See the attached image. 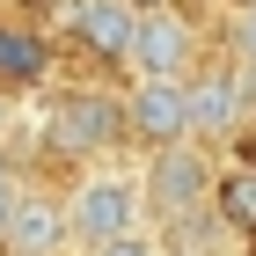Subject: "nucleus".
<instances>
[{
	"label": "nucleus",
	"mask_w": 256,
	"mask_h": 256,
	"mask_svg": "<svg viewBox=\"0 0 256 256\" xmlns=\"http://www.w3.org/2000/svg\"><path fill=\"white\" fill-rule=\"evenodd\" d=\"M66 212H74L80 256L110 249V242H124V234H146V220H154L146 212V161H96V168H80Z\"/></svg>",
	"instance_id": "obj_1"
},
{
	"label": "nucleus",
	"mask_w": 256,
	"mask_h": 256,
	"mask_svg": "<svg viewBox=\"0 0 256 256\" xmlns=\"http://www.w3.org/2000/svg\"><path fill=\"white\" fill-rule=\"evenodd\" d=\"M44 139L59 154H74L80 168H96V161H118V146L132 139V110L110 88H74V96L52 102V132Z\"/></svg>",
	"instance_id": "obj_2"
},
{
	"label": "nucleus",
	"mask_w": 256,
	"mask_h": 256,
	"mask_svg": "<svg viewBox=\"0 0 256 256\" xmlns=\"http://www.w3.org/2000/svg\"><path fill=\"white\" fill-rule=\"evenodd\" d=\"M220 205V168L205 146H168V154H146V212L168 220V227H190L198 212Z\"/></svg>",
	"instance_id": "obj_3"
},
{
	"label": "nucleus",
	"mask_w": 256,
	"mask_h": 256,
	"mask_svg": "<svg viewBox=\"0 0 256 256\" xmlns=\"http://www.w3.org/2000/svg\"><path fill=\"white\" fill-rule=\"evenodd\" d=\"M132 80H190L198 74V30L190 15H176V8H146V22H139V44H132Z\"/></svg>",
	"instance_id": "obj_4"
},
{
	"label": "nucleus",
	"mask_w": 256,
	"mask_h": 256,
	"mask_svg": "<svg viewBox=\"0 0 256 256\" xmlns=\"http://www.w3.org/2000/svg\"><path fill=\"white\" fill-rule=\"evenodd\" d=\"M132 139L146 154H168V146H198L190 139V80H132Z\"/></svg>",
	"instance_id": "obj_5"
},
{
	"label": "nucleus",
	"mask_w": 256,
	"mask_h": 256,
	"mask_svg": "<svg viewBox=\"0 0 256 256\" xmlns=\"http://www.w3.org/2000/svg\"><path fill=\"white\" fill-rule=\"evenodd\" d=\"M249 124V88H242V66H198L190 74V139L198 146H220Z\"/></svg>",
	"instance_id": "obj_6"
},
{
	"label": "nucleus",
	"mask_w": 256,
	"mask_h": 256,
	"mask_svg": "<svg viewBox=\"0 0 256 256\" xmlns=\"http://www.w3.org/2000/svg\"><path fill=\"white\" fill-rule=\"evenodd\" d=\"M80 234H74V212H66V198L52 190H22L15 220H8V234H0V256H74Z\"/></svg>",
	"instance_id": "obj_7"
},
{
	"label": "nucleus",
	"mask_w": 256,
	"mask_h": 256,
	"mask_svg": "<svg viewBox=\"0 0 256 256\" xmlns=\"http://www.w3.org/2000/svg\"><path fill=\"white\" fill-rule=\"evenodd\" d=\"M139 22H146V0H66V30L96 59H132Z\"/></svg>",
	"instance_id": "obj_8"
},
{
	"label": "nucleus",
	"mask_w": 256,
	"mask_h": 256,
	"mask_svg": "<svg viewBox=\"0 0 256 256\" xmlns=\"http://www.w3.org/2000/svg\"><path fill=\"white\" fill-rule=\"evenodd\" d=\"M52 74V44L30 30V22H0V88L22 96V88H37Z\"/></svg>",
	"instance_id": "obj_9"
},
{
	"label": "nucleus",
	"mask_w": 256,
	"mask_h": 256,
	"mask_svg": "<svg viewBox=\"0 0 256 256\" xmlns=\"http://www.w3.org/2000/svg\"><path fill=\"white\" fill-rule=\"evenodd\" d=\"M220 227L227 234H249L256 242V161H234V168H220Z\"/></svg>",
	"instance_id": "obj_10"
},
{
	"label": "nucleus",
	"mask_w": 256,
	"mask_h": 256,
	"mask_svg": "<svg viewBox=\"0 0 256 256\" xmlns=\"http://www.w3.org/2000/svg\"><path fill=\"white\" fill-rule=\"evenodd\" d=\"M234 66H249V74H256V0L234 15Z\"/></svg>",
	"instance_id": "obj_11"
},
{
	"label": "nucleus",
	"mask_w": 256,
	"mask_h": 256,
	"mask_svg": "<svg viewBox=\"0 0 256 256\" xmlns=\"http://www.w3.org/2000/svg\"><path fill=\"white\" fill-rule=\"evenodd\" d=\"M88 256H168L154 242V227H146V234H124V242H110V249H88Z\"/></svg>",
	"instance_id": "obj_12"
},
{
	"label": "nucleus",
	"mask_w": 256,
	"mask_h": 256,
	"mask_svg": "<svg viewBox=\"0 0 256 256\" xmlns=\"http://www.w3.org/2000/svg\"><path fill=\"white\" fill-rule=\"evenodd\" d=\"M8 124H15V96L0 88V146H8Z\"/></svg>",
	"instance_id": "obj_13"
},
{
	"label": "nucleus",
	"mask_w": 256,
	"mask_h": 256,
	"mask_svg": "<svg viewBox=\"0 0 256 256\" xmlns=\"http://www.w3.org/2000/svg\"><path fill=\"white\" fill-rule=\"evenodd\" d=\"M8 183H22V176H15V154L0 146V190H8Z\"/></svg>",
	"instance_id": "obj_14"
},
{
	"label": "nucleus",
	"mask_w": 256,
	"mask_h": 256,
	"mask_svg": "<svg viewBox=\"0 0 256 256\" xmlns=\"http://www.w3.org/2000/svg\"><path fill=\"white\" fill-rule=\"evenodd\" d=\"M168 256H205V249H168Z\"/></svg>",
	"instance_id": "obj_15"
}]
</instances>
